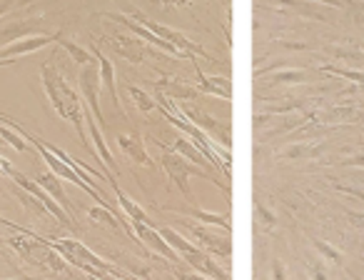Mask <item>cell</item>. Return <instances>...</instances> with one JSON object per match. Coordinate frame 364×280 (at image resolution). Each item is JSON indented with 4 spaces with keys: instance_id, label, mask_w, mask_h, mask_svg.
Returning a JSON list of instances; mask_svg holds the SVG:
<instances>
[{
    "instance_id": "1",
    "label": "cell",
    "mask_w": 364,
    "mask_h": 280,
    "mask_svg": "<svg viewBox=\"0 0 364 280\" xmlns=\"http://www.w3.org/2000/svg\"><path fill=\"white\" fill-rule=\"evenodd\" d=\"M0 225H6L8 230H13L16 235H8L3 238V245L13 250L21 260H26L28 265L33 268H41V270H48V273H58V275H73L70 270V263L48 243L46 238L36 235L33 230L28 228H21V225L11 223V220L0 218Z\"/></svg>"
},
{
    "instance_id": "2",
    "label": "cell",
    "mask_w": 364,
    "mask_h": 280,
    "mask_svg": "<svg viewBox=\"0 0 364 280\" xmlns=\"http://www.w3.org/2000/svg\"><path fill=\"white\" fill-rule=\"evenodd\" d=\"M41 81H43V88H46V95H48V100H50L53 110H55L63 120H68L75 128L80 143L87 148L90 140H87V133H85V105H82V100L77 98V93L68 85L63 73L58 71L53 63H43L41 66Z\"/></svg>"
},
{
    "instance_id": "3",
    "label": "cell",
    "mask_w": 364,
    "mask_h": 280,
    "mask_svg": "<svg viewBox=\"0 0 364 280\" xmlns=\"http://www.w3.org/2000/svg\"><path fill=\"white\" fill-rule=\"evenodd\" d=\"M48 243H50L53 248H55L58 253H60L63 258L73 265V268L82 270V273H87L90 278H95V280H112V278L130 280V275H127L125 270L115 268V265H110L107 260H102L100 255H95L87 245H82L80 240L58 238V240H48Z\"/></svg>"
},
{
    "instance_id": "4",
    "label": "cell",
    "mask_w": 364,
    "mask_h": 280,
    "mask_svg": "<svg viewBox=\"0 0 364 280\" xmlns=\"http://www.w3.org/2000/svg\"><path fill=\"white\" fill-rule=\"evenodd\" d=\"M162 168H165V173L170 175V180L182 190V195H185L188 200H193V193H190V185H188V178H193V175H198V178H205V180H213V183L220 185L225 193H230V185H225L223 180H218L213 173H210V170L200 168V165L188 163V160L180 158V155H175L172 150H167V153L162 155Z\"/></svg>"
},
{
    "instance_id": "5",
    "label": "cell",
    "mask_w": 364,
    "mask_h": 280,
    "mask_svg": "<svg viewBox=\"0 0 364 280\" xmlns=\"http://www.w3.org/2000/svg\"><path fill=\"white\" fill-rule=\"evenodd\" d=\"M160 100L167 103V105H170L177 115L188 118L190 123H195V125H198L200 130L208 133V135L213 138L218 145H223V148L228 145V150H230V145H232V140H230V123L215 120L213 115H208V113H205L200 105H195V103H188V105H175V100H165L162 95H160Z\"/></svg>"
},
{
    "instance_id": "6",
    "label": "cell",
    "mask_w": 364,
    "mask_h": 280,
    "mask_svg": "<svg viewBox=\"0 0 364 280\" xmlns=\"http://www.w3.org/2000/svg\"><path fill=\"white\" fill-rule=\"evenodd\" d=\"M3 175H8V178H11L13 183L18 185V188H21V190H26V193H31L33 198H38V200H41V203L46 205V210H48V213H50L53 218H55L60 225H65V228H75V223H73V218L65 213V210L60 208V203H58V200H53L50 195H48L46 190H43L41 185H38L33 178H28L26 173H21V170H16V168H13V165H11V168H8Z\"/></svg>"
},
{
    "instance_id": "7",
    "label": "cell",
    "mask_w": 364,
    "mask_h": 280,
    "mask_svg": "<svg viewBox=\"0 0 364 280\" xmlns=\"http://www.w3.org/2000/svg\"><path fill=\"white\" fill-rule=\"evenodd\" d=\"M132 18H135L140 26H145L150 33H155L157 38H162V41H167V43H172V46L177 48V51H182L185 56L193 61V56H208V51L205 48H200L198 43H193V41H188V38L182 36L180 31H172V28H167V26H160L157 21H152V18H147L145 13H140V11H135L132 8Z\"/></svg>"
},
{
    "instance_id": "8",
    "label": "cell",
    "mask_w": 364,
    "mask_h": 280,
    "mask_svg": "<svg viewBox=\"0 0 364 280\" xmlns=\"http://www.w3.org/2000/svg\"><path fill=\"white\" fill-rule=\"evenodd\" d=\"M77 85H80L85 108L92 113V118L97 120V125H105V118H102V110H100V68H97V61L90 63V66L80 68Z\"/></svg>"
},
{
    "instance_id": "9",
    "label": "cell",
    "mask_w": 364,
    "mask_h": 280,
    "mask_svg": "<svg viewBox=\"0 0 364 280\" xmlns=\"http://www.w3.org/2000/svg\"><path fill=\"white\" fill-rule=\"evenodd\" d=\"M102 18H107V21H115V23H120V26H125L127 31L132 33L135 38H140L142 43H147V46H155V48H160V51H165L167 56H172V58H188L182 51H177L172 43H167V41H162V38H157L155 33H150L145 26H140V23L135 21L132 16H127V13H102ZM190 61V58H188Z\"/></svg>"
},
{
    "instance_id": "10",
    "label": "cell",
    "mask_w": 364,
    "mask_h": 280,
    "mask_svg": "<svg viewBox=\"0 0 364 280\" xmlns=\"http://www.w3.org/2000/svg\"><path fill=\"white\" fill-rule=\"evenodd\" d=\"M58 38H60V31L46 33V36H31V38H23V41L11 43V46L0 48V63H16V58L31 56V53L41 51V48L50 46V43H58Z\"/></svg>"
},
{
    "instance_id": "11",
    "label": "cell",
    "mask_w": 364,
    "mask_h": 280,
    "mask_svg": "<svg viewBox=\"0 0 364 280\" xmlns=\"http://www.w3.org/2000/svg\"><path fill=\"white\" fill-rule=\"evenodd\" d=\"M105 41L117 56H122L130 63H142L145 58L155 61V56H150V46L142 43L140 38H135V36H110V38H105Z\"/></svg>"
},
{
    "instance_id": "12",
    "label": "cell",
    "mask_w": 364,
    "mask_h": 280,
    "mask_svg": "<svg viewBox=\"0 0 364 280\" xmlns=\"http://www.w3.org/2000/svg\"><path fill=\"white\" fill-rule=\"evenodd\" d=\"M188 230L200 240L203 250H208V253H215V255H220V258H230V255H232V243H230V238H223V235L213 233L208 225L188 223Z\"/></svg>"
},
{
    "instance_id": "13",
    "label": "cell",
    "mask_w": 364,
    "mask_h": 280,
    "mask_svg": "<svg viewBox=\"0 0 364 280\" xmlns=\"http://www.w3.org/2000/svg\"><path fill=\"white\" fill-rule=\"evenodd\" d=\"M132 230H135V238L142 240V243L147 245V248H152L155 253H160L162 258H170V260H180V255L175 253V250L167 245V240L162 238L160 233H157L155 225H145V223H137V220H132Z\"/></svg>"
},
{
    "instance_id": "14",
    "label": "cell",
    "mask_w": 364,
    "mask_h": 280,
    "mask_svg": "<svg viewBox=\"0 0 364 280\" xmlns=\"http://www.w3.org/2000/svg\"><path fill=\"white\" fill-rule=\"evenodd\" d=\"M85 120H87V133H90V140H92V145H95L97 155H100V163L105 165V175H107V168H110V173H120V165H117L115 155H112L110 148H107L100 125H97V120L92 118V113L87 110V108H85Z\"/></svg>"
},
{
    "instance_id": "15",
    "label": "cell",
    "mask_w": 364,
    "mask_h": 280,
    "mask_svg": "<svg viewBox=\"0 0 364 280\" xmlns=\"http://www.w3.org/2000/svg\"><path fill=\"white\" fill-rule=\"evenodd\" d=\"M92 56H95L97 68H100V88H105V90H107V95H110V100H112V105H115V110L117 113H125V110H122V105H120V95H117L115 68H112V63L107 61L105 53H102L100 48H97V43L92 46Z\"/></svg>"
},
{
    "instance_id": "16",
    "label": "cell",
    "mask_w": 364,
    "mask_h": 280,
    "mask_svg": "<svg viewBox=\"0 0 364 280\" xmlns=\"http://www.w3.org/2000/svg\"><path fill=\"white\" fill-rule=\"evenodd\" d=\"M36 183L41 185V188L46 190V193L50 195L53 200H58V203H60V208L65 210V213L73 218V203H70V198H68V195H65V190H63L60 178H58L55 173H50V170H48V173H41V175H38V178H36Z\"/></svg>"
},
{
    "instance_id": "17",
    "label": "cell",
    "mask_w": 364,
    "mask_h": 280,
    "mask_svg": "<svg viewBox=\"0 0 364 280\" xmlns=\"http://www.w3.org/2000/svg\"><path fill=\"white\" fill-rule=\"evenodd\" d=\"M115 143H117V148H120L122 153L127 155V158L135 160V163L150 165V155H147V150H145V143H142V140L135 135V133H127V135H117Z\"/></svg>"
},
{
    "instance_id": "18",
    "label": "cell",
    "mask_w": 364,
    "mask_h": 280,
    "mask_svg": "<svg viewBox=\"0 0 364 280\" xmlns=\"http://www.w3.org/2000/svg\"><path fill=\"white\" fill-rule=\"evenodd\" d=\"M157 90L160 93H167L170 98H185L188 103H195L200 100V90L193 85H185V83L175 81V78H162V81H157Z\"/></svg>"
},
{
    "instance_id": "19",
    "label": "cell",
    "mask_w": 364,
    "mask_h": 280,
    "mask_svg": "<svg viewBox=\"0 0 364 280\" xmlns=\"http://www.w3.org/2000/svg\"><path fill=\"white\" fill-rule=\"evenodd\" d=\"M198 76H200V90L208 93V95H218V98H225V100H230L232 98V83L228 81V78H208L203 71L198 68Z\"/></svg>"
},
{
    "instance_id": "20",
    "label": "cell",
    "mask_w": 364,
    "mask_h": 280,
    "mask_svg": "<svg viewBox=\"0 0 364 280\" xmlns=\"http://www.w3.org/2000/svg\"><path fill=\"white\" fill-rule=\"evenodd\" d=\"M58 46L63 48V51L70 56V61H75L77 66H90V63H95V56H92L87 48H82V46H77L75 41H68V38H63V33H60V38H58Z\"/></svg>"
},
{
    "instance_id": "21",
    "label": "cell",
    "mask_w": 364,
    "mask_h": 280,
    "mask_svg": "<svg viewBox=\"0 0 364 280\" xmlns=\"http://www.w3.org/2000/svg\"><path fill=\"white\" fill-rule=\"evenodd\" d=\"M172 148H175L180 155H185V158H188V160H193L195 165H200V168H205V170H215L213 165H210L208 160H205V155L200 153L198 148H195L193 140H185V138H175V145H172Z\"/></svg>"
},
{
    "instance_id": "22",
    "label": "cell",
    "mask_w": 364,
    "mask_h": 280,
    "mask_svg": "<svg viewBox=\"0 0 364 280\" xmlns=\"http://www.w3.org/2000/svg\"><path fill=\"white\" fill-rule=\"evenodd\" d=\"M182 213H188L190 218H195V220H200L203 225H218V228H223V230H232V225H230V218L228 215H220V213H208V210H200V208H185Z\"/></svg>"
},
{
    "instance_id": "23",
    "label": "cell",
    "mask_w": 364,
    "mask_h": 280,
    "mask_svg": "<svg viewBox=\"0 0 364 280\" xmlns=\"http://www.w3.org/2000/svg\"><path fill=\"white\" fill-rule=\"evenodd\" d=\"M0 140H3L6 145H11L13 150H18V153H28V150H31V143L23 140L11 125H0Z\"/></svg>"
},
{
    "instance_id": "24",
    "label": "cell",
    "mask_w": 364,
    "mask_h": 280,
    "mask_svg": "<svg viewBox=\"0 0 364 280\" xmlns=\"http://www.w3.org/2000/svg\"><path fill=\"white\" fill-rule=\"evenodd\" d=\"M304 81H307V73L297 71V68H287V71L272 73L269 85H284V83H304Z\"/></svg>"
},
{
    "instance_id": "25",
    "label": "cell",
    "mask_w": 364,
    "mask_h": 280,
    "mask_svg": "<svg viewBox=\"0 0 364 280\" xmlns=\"http://www.w3.org/2000/svg\"><path fill=\"white\" fill-rule=\"evenodd\" d=\"M127 93H130V98H132V100H135V105L140 108L142 113H152V110H157V100H152V98L147 95L145 90H140V88L130 85V88H127Z\"/></svg>"
},
{
    "instance_id": "26",
    "label": "cell",
    "mask_w": 364,
    "mask_h": 280,
    "mask_svg": "<svg viewBox=\"0 0 364 280\" xmlns=\"http://www.w3.org/2000/svg\"><path fill=\"white\" fill-rule=\"evenodd\" d=\"M87 215H90L92 220H102V223L112 225V228H122L120 220H117L115 215H112V210L102 208V205H97V208H90V210H87Z\"/></svg>"
},
{
    "instance_id": "27",
    "label": "cell",
    "mask_w": 364,
    "mask_h": 280,
    "mask_svg": "<svg viewBox=\"0 0 364 280\" xmlns=\"http://www.w3.org/2000/svg\"><path fill=\"white\" fill-rule=\"evenodd\" d=\"M314 248L319 250V253L324 255V258H329V260H334L337 265H342V253H339L334 245H329V243H324V240H314Z\"/></svg>"
},
{
    "instance_id": "28",
    "label": "cell",
    "mask_w": 364,
    "mask_h": 280,
    "mask_svg": "<svg viewBox=\"0 0 364 280\" xmlns=\"http://www.w3.org/2000/svg\"><path fill=\"white\" fill-rule=\"evenodd\" d=\"M28 3H33V0H0V18H6L11 11H18Z\"/></svg>"
},
{
    "instance_id": "29",
    "label": "cell",
    "mask_w": 364,
    "mask_h": 280,
    "mask_svg": "<svg viewBox=\"0 0 364 280\" xmlns=\"http://www.w3.org/2000/svg\"><path fill=\"white\" fill-rule=\"evenodd\" d=\"M317 153V148H312V145H297V148H287L284 150V158H302V155H314Z\"/></svg>"
},
{
    "instance_id": "30",
    "label": "cell",
    "mask_w": 364,
    "mask_h": 280,
    "mask_svg": "<svg viewBox=\"0 0 364 280\" xmlns=\"http://www.w3.org/2000/svg\"><path fill=\"white\" fill-rule=\"evenodd\" d=\"M309 275H312V280H329L322 260H314V263H309Z\"/></svg>"
},
{
    "instance_id": "31",
    "label": "cell",
    "mask_w": 364,
    "mask_h": 280,
    "mask_svg": "<svg viewBox=\"0 0 364 280\" xmlns=\"http://www.w3.org/2000/svg\"><path fill=\"white\" fill-rule=\"evenodd\" d=\"M255 213H257L259 218H262V223L267 225V228H272V225H274V215L269 213V210H264V208H262V203L255 205Z\"/></svg>"
},
{
    "instance_id": "32",
    "label": "cell",
    "mask_w": 364,
    "mask_h": 280,
    "mask_svg": "<svg viewBox=\"0 0 364 280\" xmlns=\"http://www.w3.org/2000/svg\"><path fill=\"white\" fill-rule=\"evenodd\" d=\"M272 273H274V280H284V265L279 263V260L272 265Z\"/></svg>"
},
{
    "instance_id": "33",
    "label": "cell",
    "mask_w": 364,
    "mask_h": 280,
    "mask_svg": "<svg viewBox=\"0 0 364 280\" xmlns=\"http://www.w3.org/2000/svg\"><path fill=\"white\" fill-rule=\"evenodd\" d=\"M155 3H160V6H185L190 0H155Z\"/></svg>"
},
{
    "instance_id": "34",
    "label": "cell",
    "mask_w": 364,
    "mask_h": 280,
    "mask_svg": "<svg viewBox=\"0 0 364 280\" xmlns=\"http://www.w3.org/2000/svg\"><path fill=\"white\" fill-rule=\"evenodd\" d=\"M317 3H327L332 8H344V0H317Z\"/></svg>"
},
{
    "instance_id": "35",
    "label": "cell",
    "mask_w": 364,
    "mask_h": 280,
    "mask_svg": "<svg viewBox=\"0 0 364 280\" xmlns=\"http://www.w3.org/2000/svg\"><path fill=\"white\" fill-rule=\"evenodd\" d=\"M352 278H354V280H364V278H359V275H352Z\"/></svg>"
},
{
    "instance_id": "36",
    "label": "cell",
    "mask_w": 364,
    "mask_h": 280,
    "mask_svg": "<svg viewBox=\"0 0 364 280\" xmlns=\"http://www.w3.org/2000/svg\"><path fill=\"white\" fill-rule=\"evenodd\" d=\"M0 175H3V170H0ZM0 193H3V185H0Z\"/></svg>"
},
{
    "instance_id": "37",
    "label": "cell",
    "mask_w": 364,
    "mask_h": 280,
    "mask_svg": "<svg viewBox=\"0 0 364 280\" xmlns=\"http://www.w3.org/2000/svg\"><path fill=\"white\" fill-rule=\"evenodd\" d=\"M115 3H127V0H115Z\"/></svg>"
}]
</instances>
